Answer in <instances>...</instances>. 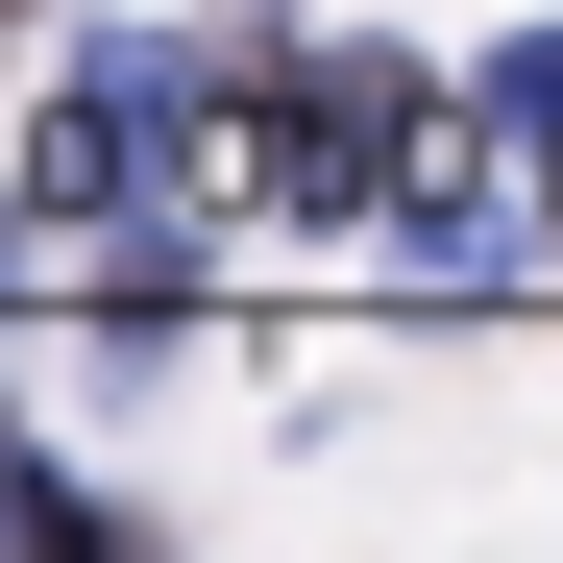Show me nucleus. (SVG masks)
<instances>
[{
    "label": "nucleus",
    "instance_id": "obj_2",
    "mask_svg": "<svg viewBox=\"0 0 563 563\" xmlns=\"http://www.w3.org/2000/svg\"><path fill=\"white\" fill-rule=\"evenodd\" d=\"M172 123H197V49H172V25H123V49L49 99V147H25V221H123L147 172H172Z\"/></svg>",
    "mask_w": 563,
    "mask_h": 563
},
{
    "label": "nucleus",
    "instance_id": "obj_4",
    "mask_svg": "<svg viewBox=\"0 0 563 563\" xmlns=\"http://www.w3.org/2000/svg\"><path fill=\"white\" fill-rule=\"evenodd\" d=\"M490 123H515V147H563V25H539V49H490Z\"/></svg>",
    "mask_w": 563,
    "mask_h": 563
},
{
    "label": "nucleus",
    "instance_id": "obj_1",
    "mask_svg": "<svg viewBox=\"0 0 563 563\" xmlns=\"http://www.w3.org/2000/svg\"><path fill=\"white\" fill-rule=\"evenodd\" d=\"M245 172H269V221H393L417 197V74L393 49H269L245 74Z\"/></svg>",
    "mask_w": 563,
    "mask_h": 563
},
{
    "label": "nucleus",
    "instance_id": "obj_3",
    "mask_svg": "<svg viewBox=\"0 0 563 563\" xmlns=\"http://www.w3.org/2000/svg\"><path fill=\"white\" fill-rule=\"evenodd\" d=\"M490 245H515V221L465 197V172H417V197H393V269H441V295H465V269H490Z\"/></svg>",
    "mask_w": 563,
    "mask_h": 563
},
{
    "label": "nucleus",
    "instance_id": "obj_5",
    "mask_svg": "<svg viewBox=\"0 0 563 563\" xmlns=\"http://www.w3.org/2000/svg\"><path fill=\"white\" fill-rule=\"evenodd\" d=\"M0 539H74V490L25 465V417H0Z\"/></svg>",
    "mask_w": 563,
    "mask_h": 563
},
{
    "label": "nucleus",
    "instance_id": "obj_6",
    "mask_svg": "<svg viewBox=\"0 0 563 563\" xmlns=\"http://www.w3.org/2000/svg\"><path fill=\"white\" fill-rule=\"evenodd\" d=\"M0 25H25V0H0Z\"/></svg>",
    "mask_w": 563,
    "mask_h": 563
}]
</instances>
